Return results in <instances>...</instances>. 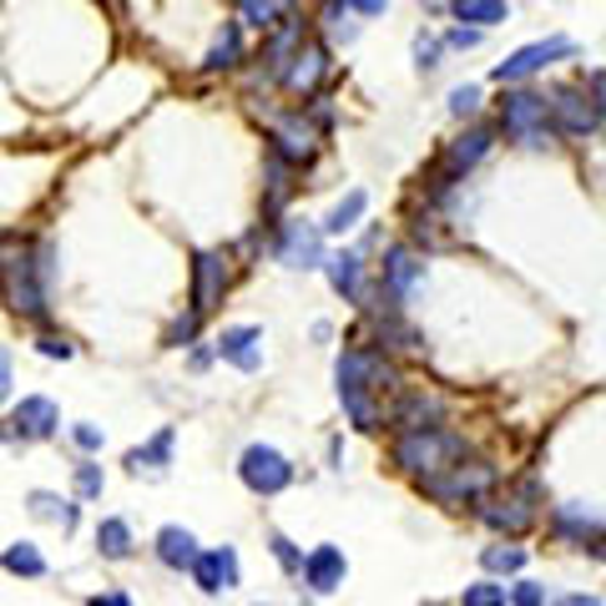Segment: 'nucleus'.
I'll return each instance as SVG.
<instances>
[{"instance_id": "nucleus-1", "label": "nucleus", "mask_w": 606, "mask_h": 606, "mask_svg": "<svg viewBox=\"0 0 606 606\" xmlns=\"http://www.w3.org/2000/svg\"><path fill=\"white\" fill-rule=\"evenodd\" d=\"M389 385H395V369L379 354H369V349L339 354V399L359 430H379L385 425V415L375 405V389H389Z\"/></svg>"}, {"instance_id": "nucleus-2", "label": "nucleus", "mask_w": 606, "mask_h": 606, "mask_svg": "<svg viewBox=\"0 0 606 606\" xmlns=\"http://www.w3.org/2000/svg\"><path fill=\"white\" fill-rule=\"evenodd\" d=\"M460 455H465V440L450 430H440V425H435V430H409L395 440V465L399 470H415L419 480L460 465Z\"/></svg>"}, {"instance_id": "nucleus-3", "label": "nucleus", "mask_w": 606, "mask_h": 606, "mask_svg": "<svg viewBox=\"0 0 606 606\" xmlns=\"http://www.w3.org/2000/svg\"><path fill=\"white\" fill-rule=\"evenodd\" d=\"M56 264H51V248H41L36 258H16V264H6V284H0V294H6V304H11V314H21V319H41L46 314V284H51Z\"/></svg>"}, {"instance_id": "nucleus-4", "label": "nucleus", "mask_w": 606, "mask_h": 606, "mask_svg": "<svg viewBox=\"0 0 606 606\" xmlns=\"http://www.w3.org/2000/svg\"><path fill=\"white\" fill-rule=\"evenodd\" d=\"M500 132L510 142H526V147H546L552 142V101L536 97V91H506L500 101Z\"/></svg>"}, {"instance_id": "nucleus-5", "label": "nucleus", "mask_w": 606, "mask_h": 606, "mask_svg": "<svg viewBox=\"0 0 606 606\" xmlns=\"http://www.w3.org/2000/svg\"><path fill=\"white\" fill-rule=\"evenodd\" d=\"M490 480H496V470L475 460V465H450V470H440V475H425L419 490L430 500H440V506H465V500H480L485 490H490Z\"/></svg>"}, {"instance_id": "nucleus-6", "label": "nucleus", "mask_w": 606, "mask_h": 606, "mask_svg": "<svg viewBox=\"0 0 606 606\" xmlns=\"http://www.w3.org/2000/svg\"><path fill=\"white\" fill-rule=\"evenodd\" d=\"M238 475L254 496H278V490L294 485V465H288V455L274 450V445H248L238 460Z\"/></svg>"}, {"instance_id": "nucleus-7", "label": "nucleus", "mask_w": 606, "mask_h": 606, "mask_svg": "<svg viewBox=\"0 0 606 606\" xmlns=\"http://www.w3.org/2000/svg\"><path fill=\"white\" fill-rule=\"evenodd\" d=\"M566 56H576V41H566V36H552V41H530L520 46L516 56H506L496 67V81L500 87H516V81H530L536 71H546L552 61H566Z\"/></svg>"}, {"instance_id": "nucleus-8", "label": "nucleus", "mask_w": 606, "mask_h": 606, "mask_svg": "<svg viewBox=\"0 0 606 606\" xmlns=\"http://www.w3.org/2000/svg\"><path fill=\"white\" fill-rule=\"evenodd\" d=\"M228 254H198V264H192V314H212L222 304V294H228Z\"/></svg>"}, {"instance_id": "nucleus-9", "label": "nucleus", "mask_w": 606, "mask_h": 606, "mask_svg": "<svg viewBox=\"0 0 606 606\" xmlns=\"http://www.w3.org/2000/svg\"><path fill=\"white\" fill-rule=\"evenodd\" d=\"M274 254H278V264H288V268H319L324 264V238H319V228H309V222H284Z\"/></svg>"}, {"instance_id": "nucleus-10", "label": "nucleus", "mask_w": 606, "mask_h": 606, "mask_svg": "<svg viewBox=\"0 0 606 606\" xmlns=\"http://www.w3.org/2000/svg\"><path fill=\"white\" fill-rule=\"evenodd\" d=\"M480 520L485 526H496V530H506V536H520V530L536 526V490L526 485V490H510L506 500H485Z\"/></svg>"}, {"instance_id": "nucleus-11", "label": "nucleus", "mask_w": 606, "mask_h": 606, "mask_svg": "<svg viewBox=\"0 0 606 606\" xmlns=\"http://www.w3.org/2000/svg\"><path fill=\"white\" fill-rule=\"evenodd\" d=\"M218 359H228L232 369H242V375L264 369V329H258V324H232V329H222Z\"/></svg>"}, {"instance_id": "nucleus-12", "label": "nucleus", "mask_w": 606, "mask_h": 606, "mask_svg": "<svg viewBox=\"0 0 606 606\" xmlns=\"http://www.w3.org/2000/svg\"><path fill=\"white\" fill-rule=\"evenodd\" d=\"M56 425H61V409H56V399H46V395H31V399H21V405L11 409V435L16 440H51Z\"/></svg>"}, {"instance_id": "nucleus-13", "label": "nucleus", "mask_w": 606, "mask_h": 606, "mask_svg": "<svg viewBox=\"0 0 606 606\" xmlns=\"http://www.w3.org/2000/svg\"><path fill=\"white\" fill-rule=\"evenodd\" d=\"M385 298H389V309H399L409 294H415L419 284H425V264H419L409 248H389L385 254Z\"/></svg>"}, {"instance_id": "nucleus-14", "label": "nucleus", "mask_w": 606, "mask_h": 606, "mask_svg": "<svg viewBox=\"0 0 606 606\" xmlns=\"http://www.w3.org/2000/svg\"><path fill=\"white\" fill-rule=\"evenodd\" d=\"M552 117H556V132H566V137H586L596 127V101L592 97H582V91H572V87H562L552 97Z\"/></svg>"}, {"instance_id": "nucleus-15", "label": "nucleus", "mask_w": 606, "mask_h": 606, "mask_svg": "<svg viewBox=\"0 0 606 606\" xmlns=\"http://www.w3.org/2000/svg\"><path fill=\"white\" fill-rule=\"evenodd\" d=\"M192 582H198L208 596L232 592V586H238V552H232V546H212V552H202L198 566H192Z\"/></svg>"}, {"instance_id": "nucleus-16", "label": "nucleus", "mask_w": 606, "mask_h": 606, "mask_svg": "<svg viewBox=\"0 0 606 606\" xmlns=\"http://www.w3.org/2000/svg\"><path fill=\"white\" fill-rule=\"evenodd\" d=\"M344 576H349V562H344L339 546H319L314 556H304V586H309L314 596L339 592Z\"/></svg>"}, {"instance_id": "nucleus-17", "label": "nucleus", "mask_w": 606, "mask_h": 606, "mask_svg": "<svg viewBox=\"0 0 606 606\" xmlns=\"http://www.w3.org/2000/svg\"><path fill=\"white\" fill-rule=\"evenodd\" d=\"M274 152L284 162H309L314 157V127L304 121V111H288L274 121Z\"/></svg>"}, {"instance_id": "nucleus-18", "label": "nucleus", "mask_w": 606, "mask_h": 606, "mask_svg": "<svg viewBox=\"0 0 606 606\" xmlns=\"http://www.w3.org/2000/svg\"><path fill=\"white\" fill-rule=\"evenodd\" d=\"M485 152H490V132H485V127H470V132H460L450 147H445V157H440V172L455 182V177H465V172H470V167L480 162Z\"/></svg>"}, {"instance_id": "nucleus-19", "label": "nucleus", "mask_w": 606, "mask_h": 606, "mask_svg": "<svg viewBox=\"0 0 606 606\" xmlns=\"http://www.w3.org/2000/svg\"><path fill=\"white\" fill-rule=\"evenodd\" d=\"M198 536L188 526H162L157 530V562L172 566V572H192L198 566Z\"/></svg>"}, {"instance_id": "nucleus-20", "label": "nucleus", "mask_w": 606, "mask_h": 606, "mask_svg": "<svg viewBox=\"0 0 606 606\" xmlns=\"http://www.w3.org/2000/svg\"><path fill=\"white\" fill-rule=\"evenodd\" d=\"M440 425V399L435 395H405L399 399V409H395V430L399 435H409V430H435Z\"/></svg>"}, {"instance_id": "nucleus-21", "label": "nucleus", "mask_w": 606, "mask_h": 606, "mask_svg": "<svg viewBox=\"0 0 606 606\" xmlns=\"http://www.w3.org/2000/svg\"><path fill=\"white\" fill-rule=\"evenodd\" d=\"M324 71H329V56H324V46L309 41L304 51L294 56V67L284 71V87H288V91H314V87H319Z\"/></svg>"}, {"instance_id": "nucleus-22", "label": "nucleus", "mask_w": 606, "mask_h": 606, "mask_svg": "<svg viewBox=\"0 0 606 606\" xmlns=\"http://www.w3.org/2000/svg\"><path fill=\"white\" fill-rule=\"evenodd\" d=\"M324 268H329V284H334V294H344V298H359V278H364L359 254H334V258H324Z\"/></svg>"}, {"instance_id": "nucleus-23", "label": "nucleus", "mask_w": 606, "mask_h": 606, "mask_svg": "<svg viewBox=\"0 0 606 606\" xmlns=\"http://www.w3.org/2000/svg\"><path fill=\"white\" fill-rule=\"evenodd\" d=\"M97 552L107 556V562H127V556H132V526H127V520H101Z\"/></svg>"}, {"instance_id": "nucleus-24", "label": "nucleus", "mask_w": 606, "mask_h": 606, "mask_svg": "<svg viewBox=\"0 0 606 606\" xmlns=\"http://www.w3.org/2000/svg\"><path fill=\"white\" fill-rule=\"evenodd\" d=\"M172 440H177L172 430H157L152 440H147V445H137V450L127 455V465H132L137 475H142V470H162V465H167V455H172Z\"/></svg>"}, {"instance_id": "nucleus-25", "label": "nucleus", "mask_w": 606, "mask_h": 606, "mask_svg": "<svg viewBox=\"0 0 606 606\" xmlns=\"http://www.w3.org/2000/svg\"><path fill=\"white\" fill-rule=\"evenodd\" d=\"M0 566H6V572L11 576H46V556L36 552L31 540H16V546H6V556H0Z\"/></svg>"}, {"instance_id": "nucleus-26", "label": "nucleus", "mask_w": 606, "mask_h": 606, "mask_svg": "<svg viewBox=\"0 0 606 606\" xmlns=\"http://www.w3.org/2000/svg\"><path fill=\"white\" fill-rule=\"evenodd\" d=\"M238 56H242V36H238V26L228 21L218 31V41H212V51H208L202 67H208V71H228V67H238Z\"/></svg>"}, {"instance_id": "nucleus-27", "label": "nucleus", "mask_w": 606, "mask_h": 606, "mask_svg": "<svg viewBox=\"0 0 606 606\" xmlns=\"http://www.w3.org/2000/svg\"><path fill=\"white\" fill-rule=\"evenodd\" d=\"M455 21L496 26V21H510V11H506V0H455Z\"/></svg>"}, {"instance_id": "nucleus-28", "label": "nucleus", "mask_w": 606, "mask_h": 606, "mask_svg": "<svg viewBox=\"0 0 606 606\" xmlns=\"http://www.w3.org/2000/svg\"><path fill=\"white\" fill-rule=\"evenodd\" d=\"M364 208H369V192H364V188H354V192H349V198H344V202H339V208H334V212H329V218H324V232H349V228H354V222H359V218H364Z\"/></svg>"}, {"instance_id": "nucleus-29", "label": "nucleus", "mask_w": 606, "mask_h": 606, "mask_svg": "<svg viewBox=\"0 0 606 606\" xmlns=\"http://www.w3.org/2000/svg\"><path fill=\"white\" fill-rule=\"evenodd\" d=\"M31 510L46 520H61V530H77V506H67V500H56L51 490H36L31 496Z\"/></svg>"}, {"instance_id": "nucleus-30", "label": "nucleus", "mask_w": 606, "mask_h": 606, "mask_svg": "<svg viewBox=\"0 0 606 606\" xmlns=\"http://www.w3.org/2000/svg\"><path fill=\"white\" fill-rule=\"evenodd\" d=\"M238 11L248 26H258V31H274L278 16H284V6L278 0H238Z\"/></svg>"}, {"instance_id": "nucleus-31", "label": "nucleus", "mask_w": 606, "mask_h": 606, "mask_svg": "<svg viewBox=\"0 0 606 606\" xmlns=\"http://www.w3.org/2000/svg\"><path fill=\"white\" fill-rule=\"evenodd\" d=\"M480 566L485 572H520V566H526V552H520V546H485Z\"/></svg>"}, {"instance_id": "nucleus-32", "label": "nucleus", "mask_w": 606, "mask_h": 606, "mask_svg": "<svg viewBox=\"0 0 606 606\" xmlns=\"http://www.w3.org/2000/svg\"><path fill=\"white\" fill-rule=\"evenodd\" d=\"M506 602H510V592L500 582H475L460 592V606H506Z\"/></svg>"}, {"instance_id": "nucleus-33", "label": "nucleus", "mask_w": 606, "mask_h": 606, "mask_svg": "<svg viewBox=\"0 0 606 606\" xmlns=\"http://www.w3.org/2000/svg\"><path fill=\"white\" fill-rule=\"evenodd\" d=\"M268 546H274V556H278V566H284V572L304 576V556H298V546L284 536V530H274V536H268Z\"/></svg>"}, {"instance_id": "nucleus-34", "label": "nucleus", "mask_w": 606, "mask_h": 606, "mask_svg": "<svg viewBox=\"0 0 606 606\" xmlns=\"http://www.w3.org/2000/svg\"><path fill=\"white\" fill-rule=\"evenodd\" d=\"M77 496L81 500H97L101 496V470H97V465H77Z\"/></svg>"}, {"instance_id": "nucleus-35", "label": "nucleus", "mask_w": 606, "mask_h": 606, "mask_svg": "<svg viewBox=\"0 0 606 606\" xmlns=\"http://www.w3.org/2000/svg\"><path fill=\"white\" fill-rule=\"evenodd\" d=\"M475 107H480V91H475V87H455L450 91V111H455V117H470Z\"/></svg>"}, {"instance_id": "nucleus-36", "label": "nucleus", "mask_w": 606, "mask_h": 606, "mask_svg": "<svg viewBox=\"0 0 606 606\" xmlns=\"http://www.w3.org/2000/svg\"><path fill=\"white\" fill-rule=\"evenodd\" d=\"M36 349H41L46 359H71V344L61 339V334H41V339H36Z\"/></svg>"}, {"instance_id": "nucleus-37", "label": "nucleus", "mask_w": 606, "mask_h": 606, "mask_svg": "<svg viewBox=\"0 0 606 606\" xmlns=\"http://www.w3.org/2000/svg\"><path fill=\"white\" fill-rule=\"evenodd\" d=\"M510 602H516V606H546V592H540L536 582H516V592H510Z\"/></svg>"}, {"instance_id": "nucleus-38", "label": "nucleus", "mask_w": 606, "mask_h": 606, "mask_svg": "<svg viewBox=\"0 0 606 606\" xmlns=\"http://www.w3.org/2000/svg\"><path fill=\"white\" fill-rule=\"evenodd\" d=\"M198 319H202V314H188V319H177L172 329H167V344H188L192 334H198Z\"/></svg>"}, {"instance_id": "nucleus-39", "label": "nucleus", "mask_w": 606, "mask_h": 606, "mask_svg": "<svg viewBox=\"0 0 606 606\" xmlns=\"http://www.w3.org/2000/svg\"><path fill=\"white\" fill-rule=\"evenodd\" d=\"M415 56H419V67H435V56H440V41L419 36V41H415Z\"/></svg>"}, {"instance_id": "nucleus-40", "label": "nucleus", "mask_w": 606, "mask_h": 606, "mask_svg": "<svg viewBox=\"0 0 606 606\" xmlns=\"http://www.w3.org/2000/svg\"><path fill=\"white\" fill-rule=\"evenodd\" d=\"M71 435H77V445H81V450H101V430H97V425H77V430H71Z\"/></svg>"}, {"instance_id": "nucleus-41", "label": "nucleus", "mask_w": 606, "mask_h": 606, "mask_svg": "<svg viewBox=\"0 0 606 606\" xmlns=\"http://www.w3.org/2000/svg\"><path fill=\"white\" fill-rule=\"evenodd\" d=\"M586 97H592V101H596V111L606 117V71H596V77H592V91H586Z\"/></svg>"}, {"instance_id": "nucleus-42", "label": "nucleus", "mask_w": 606, "mask_h": 606, "mask_svg": "<svg viewBox=\"0 0 606 606\" xmlns=\"http://www.w3.org/2000/svg\"><path fill=\"white\" fill-rule=\"evenodd\" d=\"M6 395H11V354L0 349V405H6Z\"/></svg>"}, {"instance_id": "nucleus-43", "label": "nucleus", "mask_w": 606, "mask_h": 606, "mask_svg": "<svg viewBox=\"0 0 606 606\" xmlns=\"http://www.w3.org/2000/svg\"><path fill=\"white\" fill-rule=\"evenodd\" d=\"M349 6H354V11H359V16H385V6H389V0H349Z\"/></svg>"}, {"instance_id": "nucleus-44", "label": "nucleus", "mask_w": 606, "mask_h": 606, "mask_svg": "<svg viewBox=\"0 0 606 606\" xmlns=\"http://www.w3.org/2000/svg\"><path fill=\"white\" fill-rule=\"evenodd\" d=\"M16 258H21V254H16V238H11V232H0V268L16 264Z\"/></svg>"}, {"instance_id": "nucleus-45", "label": "nucleus", "mask_w": 606, "mask_h": 606, "mask_svg": "<svg viewBox=\"0 0 606 606\" xmlns=\"http://www.w3.org/2000/svg\"><path fill=\"white\" fill-rule=\"evenodd\" d=\"M91 606H132V602L121 592H101V596H91Z\"/></svg>"}, {"instance_id": "nucleus-46", "label": "nucleus", "mask_w": 606, "mask_h": 606, "mask_svg": "<svg viewBox=\"0 0 606 606\" xmlns=\"http://www.w3.org/2000/svg\"><path fill=\"white\" fill-rule=\"evenodd\" d=\"M586 552H592V556H596V562H606V530H596V536H592V540H586Z\"/></svg>"}, {"instance_id": "nucleus-47", "label": "nucleus", "mask_w": 606, "mask_h": 606, "mask_svg": "<svg viewBox=\"0 0 606 606\" xmlns=\"http://www.w3.org/2000/svg\"><path fill=\"white\" fill-rule=\"evenodd\" d=\"M475 41H480V31H465V26H460V31H450V46H460V51H465V46H475Z\"/></svg>"}, {"instance_id": "nucleus-48", "label": "nucleus", "mask_w": 606, "mask_h": 606, "mask_svg": "<svg viewBox=\"0 0 606 606\" xmlns=\"http://www.w3.org/2000/svg\"><path fill=\"white\" fill-rule=\"evenodd\" d=\"M586 606H596V602H586Z\"/></svg>"}]
</instances>
